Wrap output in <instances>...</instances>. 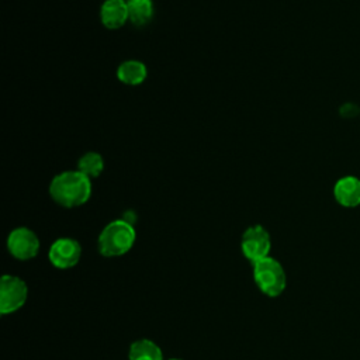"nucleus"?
<instances>
[{
	"instance_id": "nucleus-1",
	"label": "nucleus",
	"mask_w": 360,
	"mask_h": 360,
	"mask_svg": "<svg viewBox=\"0 0 360 360\" xmlns=\"http://www.w3.org/2000/svg\"><path fill=\"white\" fill-rule=\"evenodd\" d=\"M91 179L77 169L60 172L49 183L51 198L65 208H76L86 204L91 197Z\"/></svg>"
},
{
	"instance_id": "nucleus-2",
	"label": "nucleus",
	"mask_w": 360,
	"mask_h": 360,
	"mask_svg": "<svg viewBox=\"0 0 360 360\" xmlns=\"http://www.w3.org/2000/svg\"><path fill=\"white\" fill-rule=\"evenodd\" d=\"M136 239L135 228L127 219L108 222L98 235L97 248L105 257H118L128 253Z\"/></svg>"
},
{
	"instance_id": "nucleus-3",
	"label": "nucleus",
	"mask_w": 360,
	"mask_h": 360,
	"mask_svg": "<svg viewBox=\"0 0 360 360\" xmlns=\"http://www.w3.org/2000/svg\"><path fill=\"white\" fill-rule=\"evenodd\" d=\"M253 278L259 290L267 297L281 295L287 285V276L281 263L271 256L253 263Z\"/></svg>"
},
{
	"instance_id": "nucleus-4",
	"label": "nucleus",
	"mask_w": 360,
	"mask_h": 360,
	"mask_svg": "<svg viewBox=\"0 0 360 360\" xmlns=\"http://www.w3.org/2000/svg\"><path fill=\"white\" fill-rule=\"evenodd\" d=\"M28 287L17 276L4 274L0 283V312L1 315L18 311L27 301Z\"/></svg>"
},
{
	"instance_id": "nucleus-5",
	"label": "nucleus",
	"mask_w": 360,
	"mask_h": 360,
	"mask_svg": "<svg viewBox=\"0 0 360 360\" xmlns=\"http://www.w3.org/2000/svg\"><path fill=\"white\" fill-rule=\"evenodd\" d=\"M41 243L34 231L25 226H18L8 233L7 250L17 260H31L39 252Z\"/></svg>"
},
{
	"instance_id": "nucleus-6",
	"label": "nucleus",
	"mask_w": 360,
	"mask_h": 360,
	"mask_svg": "<svg viewBox=\"0 0 360 360\" xmlns=\"http://www.w3.org/2000/svg\"><path fill=\"white\" fill-rule=\"evenodd\" d=\"M240 249L243 256L252 264L267 257L271 249V239L269 232L262 225L249 226L242 235Z\"/></svg>"
},
{
	"instance_id": "nucleus-7",
	"label": "nucleus",
	"mask_w": 360,
	"mask_h": 360,
	"mask_svg": "<svg viewBox=\"0 0 360 360\" xmlns=\"http://www.w3.org/2000/svg\"><path fill=\"white\" fill-rule=\"evenodd\" d=\"M82 256V246L73 238H59L56 239L48 252L49 262L56 269H70L76 266Z\"/></svg>"
},
{
	"instance_id": "nucleus-8",
	"label": "nucleus",
	"mask_w": 360,
	"mask_h": 360,
	"mask_svg": "<svg viewBox=\"0 0 360 360\" xmlns=\"http://www.w3.org/2000/svg\"><path fill=\"white\" fill-rule=\"evenodd\" d=\"M333 198L343 208H356L360 205V179L347 174L333 184Z\"/></svg>"
},
{
	"instance_id": "nucleus-9",
	"label": "nucleus",
	"mask_w": 360,
	"mask_h": 360,
	"mask_svg": "<svg viewBox=\"0 0 360 360\" xmlns=\"http://www.w3.org/2000/svg\"><path fill=\"white\" fill-rule=\"evenodd\" d=\"M100 20L107 30L121 28L129 21L127 0H105L100 8Z\"/></svg>"
},
{
	"instance_id": "nucleus-10",
	"label": "nucleus",
	"mask_w": 360,
	"mask_h": 360,
	"mask_svg": "<svg viewBox=\"0 0 360 360\" xmlns=\"http://www.w3.org/2000/svg\"><path fill=\"white\" fill-rule=\"evenodd\" d=\"M117 77L127 86H139L148 77V68L141 60L128 59L117 68Z\"/></svg>"
},
{
	"instance_id": "nucleus-11",
	"label": "nucleus",
	"mask_w": 360,
	"mask_h": 360,
	"mask_svg": "<svg viewBox=\"0 0 360 360\" xmlns=\"http://www.w3.org/2000/svg\"><path fill=\"white\" fill-rule=\"evenodd\" d=\"M128 359L129 360H163V353L155 342L149 339H139L131 343Z\"/></svg>"
},
{
	"instance_id": "nucleus-12",
	"label": "nucleus",
	"mask_w": 360,
	"mask_h": 360,
	"mask_svg": "<svg viewBox=\"0 0 360 360\" xmlns=\"http://www.w3.org/2000/svg\"><path fill=\"white\" fill-rule=\"evenodd\" d=\"M128 17L134 25H145L153 17V3L152 0H127Z\"/></svg>"
},
{
	"instance_id": "nucleus-13",
	"label": "nucleus",
	"mask_w": 360,
	"mask_h": 360,
	"mask_svg": "<svg viewBox=\"0 0 360 360\" xmlns=\"http://www.w3.org/2000/svg\"><path fill=\"white\" fill-rule=\"evenodd\" d=\"M77 170L89 179H96L104 170V159L97 152H86L77 160Z\"/></svg>"
},
{
	"instance_id": "nucleus-14",
	"label": "nucleus",
	"mask_w": 360,
	"mask_h": 360,
	"mask_svg": "<svg viewBox=\"0 0 360 360\" xmlns=\"http://www.w3.org/2000/svg\"><path fill=\"white\" fill-rule=\"evenodd\" d=\"M169 360H181V359H169Z\"/></svg>"
}]
</instances>
